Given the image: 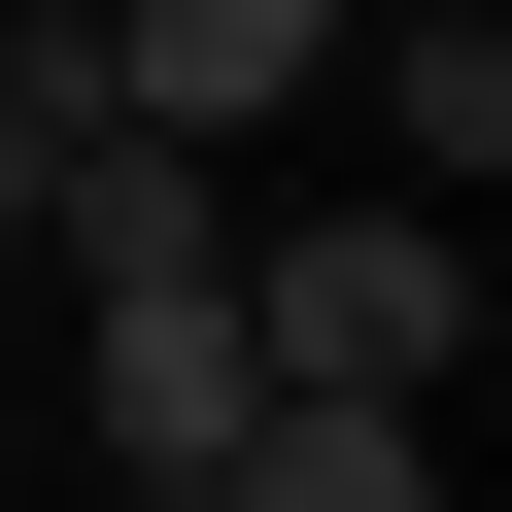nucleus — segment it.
Segmentation results:
<instances>
[{
  "label": "nucleus",
  "mask_w": 512,
  "mask_h": 512,
  "mask_svg": "<svg viewBox=\"0 0 512 512\" xmlns=\"http://www.w3.org/2000/svg\"><path fill=\"white\" fill-rule=\"evenodd\" d=\"M239 342L444 410V376H478V205H308V239H239Z\"/></svg>",
  "instance_id": "1"
},
{
  "label": "nucleus",
  "mask_w": 512,
  "mask_h": 512,
  "mask_svg": "<svg viewBox=\"0 0 512 512\" xmlns=\"http://www.w3.org/2000/svg\"><path fill=\"white\" fill-rule=\"evenodd\" d=\"M239 410H274V342H239V274L103 308V478H137V512H205V478H239Z\"/></svg>",
  "instance_id": "2"
},
{
  "label": "nucleus",
  "mask_w": 512,
  "mask_h": 512,
  "mask_svg": "<svg viewBox=\"0 0 512 512\" xmlns=\"http://www.w3.org/2000/svg\"><path fill=\"white\" fill-rule=\"evenodd\" d=\"M342 35H376V0H103V103H137V137H274Z\"/></svg>",
  "instance_id": "3"
},
{
  "label": "nucleus",
  "mask_w": 512,
  "mask_h": 512,
  "mask_svg": "<svg viewBox=\"0 0 512 512\" xmlns=\"http://www.w3.org/2000/svg\"><path fill=\"white\" fill-rule=\"evenodd\" d=\"M376 103H410V205H478V171H512V35H478V0H410Z\"/></svg>",
  "instance_id": "4"
},
{
  "label": "nucleus",
  "mask_w": 512,
  "mask_h": 512,
  "mask_svg": "<svg viewBox=\"0 0 512 512\" xmlns=\"http://www.w3.org/2000/svg\"><path fill=\"white\" fill-rule=\"evenodd\" d=\"M69 137H103V0H0V239L69 205Z\"/></svg>",
  "instance_id": "5"
}]
</instances>
